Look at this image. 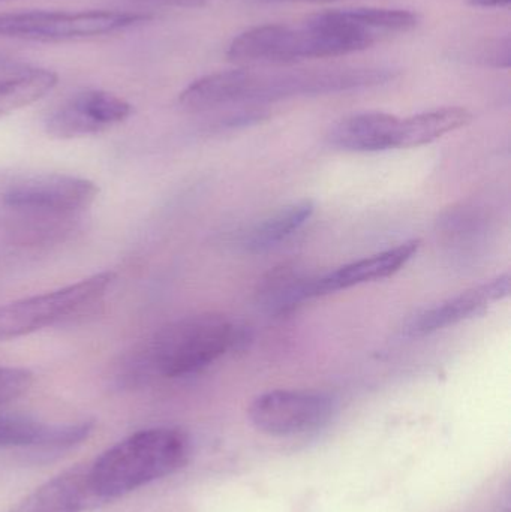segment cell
I'll list each match as a JSON object with an SVG mask.
<instances>
[{"label": "cell", "instance_id": "6da1fadb", "mask_svg": "<svg viewBox=\"0 0 511 512\" xmlns=\"http://www.w3.org/2000/svg\"><path fill=\"white\" fill-rule=\"evenodd\" d=\"M393 78L395 72L384 68L233 69L198 78L180 93L179 104L183 110L198 113L227 105H257L297 96L353 92L383 86Z\"/></svg>", "mask_w": 511, "mask_h": 512}, {"label": "cell", "instance_id": "7a4b0ae2", "mask_svg": "<svg viewBox=\"0 0 511 512\" xmlns=\"http://www.w3.org/2000/svg\"><path fill=\"white\" fill-rule=\"evenodd\" d=\"M380 36L344 23L335 12L311 15L302 24H264L233 39L227 56L242 65H287L306 59L347 56L368 50Z\"/></svg>", "mask_w": 511, "mask_h": 512}, {"label": "cell", "instance_id": "3957f363", "mask_svg": "<svg viewBox=\"0 0 511 512\" xmlns=\"http://www.w3.org/2000/svg\"><path fill=\"white\" fill-rule=\"evenodd\" d=\"M191 438L171 427L141 430L108 448L87 466L93 502L122 498L185 468Z\"/></svg>", "mask_w": 511, "mask_h": 512}, {"label": "cell", "instance_id": "277c9868", "mask_svg": "<svg viewBox=\"0 0 511 512\" xmlns=\"http://www.w3.org/2000/svg\"><path fill=\"white\" fill-rule=\"evenodd\" d=\"M242 340L233 322L216 313L186 316L161 328L141 357L149 372L182 378L206 369Z\"/></svg>", "mask_w": 511, "mask_h": 512}, {"label": "cell", "instance_id": "5b68a950", "mask_svg": "<svg viewBox=\"0 0 511 512\" xmlns=\"http://www.w3.org/2000/svg\"><path fill=\"white\" fill-rule=\"evenodd\" d=\"M152 15L131 11H29L0 14V38L63 42L123 32L149 23Z\"/></svg>", "mask_w": 511, "mask_h": 512}, {"label": "cell", "instance_id": "8992f818", "mask_svg": "<svg viewBox=\"0 0 511 512\" xmlns=\"http://www.w3.org/2000/svg\"><path fill=\"white\" fill-rule=\"evenodd\" d=\"M114 279V273L104 271L65 288L0 306V342L27 336L80 315L105 297Z\"/></svg>", "mask_w": 511, "mask_h": 512}, {"label": "cell", "instance_id": "52a82bcc", "mask_svg": "<svg viewBox=\"0 0 511 512\" xmlns=\"http://www.w3.org/2000/svg\"><path fill=\"white\" fill-rule=\"evenodd\" d=\"M335 408V400L324 393L275 390L258 396L248 415L255 429L282 438L321 429L332 420Z\"/></svg>", "mask_w": 511, "mask_h": 512}, {"label": "cell", "instance_id": "ba28073f", "mask_svg": "<svg viewBox=\"0 0 511 512\" xmlns=\"http://www.w3.org/2000/svg\"><path fill=\"white\" fill-rule=\"evenodd\" d=\"M95 183L66 174H41L12 183L2 197L3 207L81 216L98 198Z\"/></svg>", "mask_w": 511, "mask_h": 512}, {"label": "cell", "instance_id": "9c48e42d", "mask_svg": "<svg viewBox=\"0 0 511 512\" xmlns=\"http://www.w3.org/2000/svg\"><path fill=\"white\" fill-rule=\"evenodd\" d=\"M132 113V105L114 93L84 90L60 104L45 120V129L59 140L89 137L126 122Z\"/></svg>", "mask_w": 511, "mask_h": 512}, {"label": "cell", "instance_id": "30bf717a", "mask_svg": "<svg viewBox=\"0 0 511 512\" xmlns=\"http://www.w3.org/2000/svg\"><path fill=\"white\" fill-rule=\"evenodd\" d=\"M509 292L510 276L504 274L479 288L456 295L431 309L417 313L405 324L402 333L407 337H423L437 333L444 328L453 327L465 319L485 312L489 303L503 300L509 295Z\"/></svg>", "mask_w": 511, "mask_h": 512}, {"label": "cell", "instance_id": "8fae6325", "mask_svg": "<svg viewBox=\"0 0 511 512\" xmlns=\"http://www.w3.org/2000/svg\"><path fill=\"white\" fill-rule=\"evenodd\" d=\"M420 249L419 240H410L402 243L396 248L387 249L359 261L342 265L330 273L315 276L314 298L321 295L332 294L342 289L353 288L363 283L375 282V280L387 279L398 273L411 259L416 256Z\"/></svg>", "mask_w": 511, "mask_h": 512}, {"label": "cell", "instance_id": "7c38bea8", "mask_svg": "<svg viewBox=\"0 0 511 512\" xmlns=\"http://www.w3.org/2000/svg\"><path fill=\"white\" fill-rule=\"evenodd\" d=\"M401 119L380 111L351 114L336 122L327 134L330 146L345 152L374 153L398 149Z\"/></svg>", "mask_w": 511, "mask_h": 512}, {"label": "cell", "instance_id": "4fadbf2b", "mask_svg": "<svg viewBox=\"0 0 511 512\" xmlns=\"http://www.w3.org/2000/svg\"><path fill=\"white\" fill-rule=\"evenodd\" d=\"M90 502L87 468L77 466L33 490L9 512H81Z\"/></svg>", "mask_w": 511, "mask_h": 512}, {"label": "cell", "instance_id": "5bb4252c", "mask_svg": "<svg viewBox=\"0 0 511 512\" xmlns=\"http://www.w3.org/2000/svg\"><path fill=\"white\" fill-rule=\"evenodd\" d=\"M314 280L315 276L296 265L273 268L258 283L255 292L258 307L267 315H288L300 304L314 298Z\"/></svg>", "mask_w": 511, "mask_h": 512}, {"label": "cell", "instance_id": "9a60e30c", "mask_svg": "<svg viewBox=\"0 0 511 512\" xmlns=\"http://www.w3.org/2000/svg\"><path fill=\"white\" fill-rule=\"evenodd\" d=\"M57 83L59 75L51 69L21 63L0 65V119L45 98Z\"/></svg>", "mask_w": 511, "mask_h": 512}, {"label": "cell", "instance_id": "2e32d148", "mask_svg": "<svg viewBox=\"0 0 511 512\" xmlns=\"http://www.w3.org/2000/svg\"><path fill=\"white\" fill-rule=\"evenodd\" d=\"M0 222L12 242L20 245H47L74 233L80 216L57 215L39 210L0 207Z\"/></svg>", "mask_w": 511, "mask_h": 512}, {"label": "cell", "instance_id": "e0dca14e", "mask_svg": "<svg viewBox=\"0 0 511 512\" xmlns=\"http://www.w3.org/2000/svg\"><path fill=\"white\" fill-rule=\"evenodd\" d=\"M314 210L315 206L311 200L288 204L252 225L243 233L240 243L245 251L251 254L270 251L297 233L311 219Z\"/></svg>", "mask_w": 511, "mask_h": 512}, {"label": "cell", "instance_id": "ac0fdd59", "mask_svg": "<svg viewBox=\"0 0 511 512\" xmlns=\"http://www.w3.org/2000/svg\"><path fill=\"white\" fill-rule=\"evenodd\" d=\"M473 120V114L462 107H444L401 119L398 131V149L425 146L456 129L464 128Z\"/></svg>", "mask_w": 511, "mask_h": 512}, {"label": "cell", "instance_id": "d6986e66", "mask_svg": "<svg viewBox=\"0 0 511 512\" xmlns=\"http://www.w3.org/2000/svg\"><path fill=\"white\" fill-rule=\"evenodd\" d=\"M336 17L350 26L359 27L366 32L381 35V33H405L413 30L419 24V17L407 9L357 8L336 9Z\"/></svg>", "mask_w": 511, "mask_h": 512}, {"label": "cell", "instance_id": "ffe728a7", "mask_svg": "<svg viewBox=\"0 0 511 512\" xmlns=\"http://www.w3.org/2000/svg\"><path fill=\"white\" fill-rule=\"evenodd\" d=\"M50 424L23 415H0V448H26L41 453Z\"/></svg>", "mask_w": 511, "mask_h": 512}, {"label": "cell", "instance_id": "44dd1931", "mask_svg": "<svg viewBox=\"0 0 511 512\" xmlns=\"http://www.w3.org/2000/svg\"><path fill=\"white\" fill-rule=\"evenodd\" d=\"M33 384V375L18 367H0V405L12 402L29 391Z\"/></svg>", "mask_w": 511, "mask_h": 512}, {"label": "cell", "instance_id": "7402d4cb", "mask_svg": "<svg viewBox=\"0 0 511 512\" xmlns=\"http://www.w3.org/2000/svg\"><path fill=\"white\" fill-rule=\"evenodd\" d=\"M510 36L492 39L480 51L479 57L486 66L497 69H509L511 65Z\"/></svg>", "mask_w": 511, "mask_h": 512}, {"label": "cell", "instance_id": "603a6c76", "mask_svg": "<svg viewBox=\"0 0 511 512\" xmlns=\"http://www.w3.org/2000/svg\"><path fill=\"white\" fill-rule=\"evenodd\" d=\"M468 3L476 8H507L511 0H468Z\"/></svg>", "mask_w": 511, "mask_h": 512}, {"label": "cell", "instance_id": "cb8c5ba5", "mask_svg": "<svg viewBox=\"0 0 511 512\" xmlns=\"http://www.w3.org/2000/svg\"><path fill=\"white\" fill-rule=\"evenodd\" d=\"M257 2H264V3H281V2H311V3H318V2H333V0H257Z\"/></svg>", "mask_w": 511, "mask_h": 512}]
</instances>
